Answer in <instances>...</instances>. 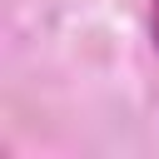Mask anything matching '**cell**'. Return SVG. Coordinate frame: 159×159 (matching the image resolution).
<instances>
[{
  "label": "cell",
  "mask_w": 159,
  "mask_h": 159,
  "mask_svg": "<svg viewBox=\"0 0 159 159\" xmlns=\"http://www.w3.org/2000/svg\"><path fill=\"white\" fill-rule=\"evenodd\" d=\"M154 30H159V0H154Z\"/></svg>",
  "instance_id": "1"
}]
</instances>
